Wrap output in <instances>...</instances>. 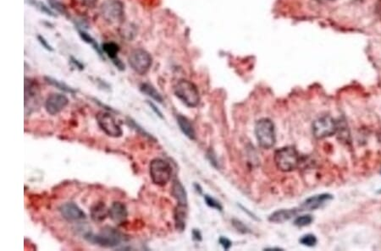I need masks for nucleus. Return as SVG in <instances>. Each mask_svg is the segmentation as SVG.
<instances>
[{"label": "nucleus", "instance_id": "6ab92c4d", "mask_svg": "<svg viewBox=\"0 0 381 251\" xmlns=\"http://www.w3.org/2000/svg\"><path fill=\"white\" fill-rule=\"evenodd\" d=\"M187 219V206L177 205L175 210V225L177 231L183 232L186 228Z\"/></svg>", "mask_w": 381, "mask_h": 251}, {"label": "nucleus", "instance_id": "393cba45", "mask_svg": "<svg viewBox=\"0 0 381 251\" xmlns=\"http://www.w3.org/2000/svg\"><path fill=\"white\" fill-rule=\"evenodd\" d=\"M314 218L311 215H302L296 217L294 221V225L298 227H306L312 223Z\"/></svg>", "mask_w": 381, "mask_h": 251}, {"label": "nucleus", "instance_id": "f8f14e48", "mask_svg": "<svg viewBox=\"0 0 381 251\" xmlns=\"http://www.w3.org/2000/svg\"><path fill=\"white\" fill-rule=\"evenodd\" d=\"M59 211L64 219L69 222H78L87 218V215L80 206L74 202H66L59 207Z\"/></svg>", "mask_w": 381, "mask_h": 251}, {"label": "nucleus", "instance_id": "7ed1b4c3", "mask_svg": "<svg viewBox=\"0 0 381 251\" xmlns=\"http://www.w3.org/2000/svg\"><path fill=\"white\" fill-rule=\"evenodd\" d=\"M174 92L188 107H196L200 102L199 91L194 83L190 80H179L174 88Z\"/></svg>", "mask_w": 381, "mask_h": 251}, {"label": "nucleus", "instance_id": "f704fd0d", "mask_svg": "<svg viewBox=\"0 0 381 251\" xmlns=\"http://www.w3.org/2000/svg\"><path fill=\"white\" fill-rule=\"evenodd\" d=\"M192 238L195 241H198V242L202 241V239H203V238H202V233H201L199 230L193 229V231H192Z\"/></svg>", "mask_w": 381, "mask_h": 251}, {"label": "nucleus", "instance_id": "cd10ccee", "mask_svg": "<svg viewBox=\"0 0 381 251\" xmlns=\"http://www.w3.org/2000/svg\"><path fill=\"white\" fill-rule=\"evenodd\" d=\"M232 225L234 226L235 228L238 230V232H240L241 233H249L251 232V230L248 228V226H246L243 222H241L238 219L232 220Z\"/></svg>", "mask_w": 381, "mask_h": 251}, {"label": "nucleus", "instance_id": "0eeeda50", "mask_svg": "<svg viewBox=\"0 0 381 251\" xmlns=\"http://www.w3.org/2000/svg\"><path fill=\"white\" fill-rule=\"evenodd\" d=\"M129 65L140 75H146L152 67L151 54L143 48H136L131 52L128 57Z\"/></svg>", "mask_w": 381, "mask_h": 251}, {"label": "nucleus", "instance_id": "ddd939ff", "mask_svg": "<svg viewBox=\"0 0 381 251\" xmlns=\"http://www.w3.org/2000/svg\"><path fill=\"white\" fill-rule=\"evenodd\" d=\"M109 216L116 224H122L128 217V210L125 203L115 201L109 208Z\"/></svg>", "mask_w": 381, "mask_h": 251}, {"label": "nucleus", "instance_id": "aec40b11", "mask_svg": "<svg viewBox=\"0 0 381 251\" xmlns=\"http://www.w3.org/2000/svg\"><path fill=\"white\" fill-rule=\"evenodd\" d=\"M140 91L145 95H147L151 98L154 99L156 102H160V103H163V102H164L162 95L156 90L155 86H152L149 83H142L140 86Z\"/></svg>", "mask_w": 381, "mask_h": 251}, {"label": "nucleus", "instance_id": "423d86ee", "mask_svg": "<svg viewBox=\"0 0 381 251\" xmlns=\"http://www.w3.org/2000/svg\"><path fill=\"white\" fill-rule=\"evenodd\" d=\"M100 15L109 24H118L125 16L124 4L120 0H105L100 6Z\"/></svg>", "mask_w": 381, "mask_h": 251}, {"label": "nucleus", "instance_id": "c85d7f7f", "mask_svg": "<svg viewBox=\"0 0 381 251\" xmlns=\"http://www.w3.org/2000/svg\"><path fill=\"white\" fill-rule=\"evenodd\" d=\"M34 6L35 7L38 9L41 12H43V13L46 14V15H48V16H53V17H55V16H56L54 15L53 11H51L50 9L47 7V6H46L44 4L42 3V2H34Z\"/></svg>", "mask_w": 381, "mask_h": 251}, {"label": "nucleus", "instance_id": "9d476101", "mask_svg": "<svg viewBox=\"0 0 381 251\" xmlns=\"http://www.w3.org/2000/svg\"><path fill=\"white\" fill-rule=\"evenodd\" d=\"M40 103V89L38 83L32 79H25V110L29 113L38 108ZM28 113V114H29Z\"/></svg>", "mask_w": 381, "mask_h": 251}, {"label": "nucleus", "instance_id": "1a4fd4ad", "mask_svg": "<svg viewBox=\"0 0 381 251\" xmlns=\"http://www.w3.org/2000/svg\"><path fill=\"white\" fill-rule=\"evenodd\" d=\"M338 131V126L331 116L318 118L313 123V134L316 139L321 140L331 137Z\"/></svg>", "mask_w": 381, "mask_h": 251}, {"label": "nucleus", "instance_id": "6e6552de", "mask_svg": "<svg viewBox=\"0 0 381 251\" xmlns=\"http://www.w3.org/2000/svg\"><path fill=\"white\" fill-rule=\"evenodd\" d=\"M96 120L99 128L104 131L108 137L120 138L123 136V131L111 112L106 111L99 112L96 115Z\"/></svg>", "mask_w": 381, "mask_h": 251}, {"label": "nucleus", "instance_id": "7c9ffc66", "mask_svg": "<svg viewBox=\"0 0 381 251\" xmlns=\"http://www.w3.org/2000/svg\"><path fill=\"white\" fill-rule=\"evenodd\" d=\"M219 242L221 244L222 247L224 248L225 250H228L232 247V241L230 240L229 238H225V237H220L219 239Z\"/></svg>", "mask_w": 381, "mask_h": 251}, {"label": "nucleus", "instance_id": "4c0bfd02", "mask_svg": "<svg viewBox=\"0 0 381 251\" xmlns=\"http://www.w3.org/2000/svg\"><path fill=\"white\" fill-rule=\"evenodd\" d=\"M377 12H378V16H380L381 18V0L379 1V3L377 6Z\"/></svg>", "mask_w": 381, "mask_h": 251}, {"label": "nucleus", "instance_id": "2eb2a0df", "mask_svg": "<svg viewBox=\"0 0 381 251\" xmlns=\"http://www.w3.org/2000/svg\"><path fill=\"white\" fill-rule=\"evenodd\" d=\"M299 211H301V210H297L296 208L278 210V211L273 212L269 216V221L270 222H274V223H283V222L289 221L293 216H296V214L298 213Z\"/></svg>", "mask_w": 381, "mask_h": 251}, {"label": "nucleus", "instance_id": "f03ea898", "mask_svg": "<svg viewBox=\"0 0 381 251\" xmlns=\"http://www.w3.org/2000/svg\"><path fill=\"white\" fill-rule=\"evenodd\" d=\"M274 161L280 171L291 172L298 167L300 156L295 147L288 146L275 151Z\"/></svg>", "mask_w": 381, "mask_h": 251}, {"label": "nucleus", "instance_id": "412c9836", "mask_svg": "<svg viewBox=\"0 0 381 251\" xmlns=\"http://www.w3.org/2000/svg\"><path fill=\"white\" fill-rule=\"evenodd\" d=\"M46 82L51 85V86L56 87L57 89H59L60 91H64L67 93L74 94L77 92L75 89L72 88L71 86H68L66 83L63 82L61 80H57L54 78L49 77V76H45L44 77Z\"/></svg>", "mask_w": 381, "mask_h": 251}, {"label": "nucleus", "instance_id": "ea45409f", "mask_svg": "<svg viewBox=\"0 0 381 251\" xmlns=\"http://www.w3.org/2000/svg\"><path fill=\"white\" fill-rule=\"evenodd\" d=\"M48 3L52 4L53 3V2H55V1H58V0H48Z\"/></svg>", "mask_w": 381, "mask_h": 251}, {"label": "nucleus", "instance_id": "20e7f679", "mask_svg": "<svg viewBox=\"0 0 381 251\" xmlns=\"http://www.w3.org/2000/svg\"><path fill=\"white\" fill-rule=\"evenodd\" d=\"M255 135L259 145L264 149H270L276 142L275 124L268 118H260L255 124Z\"/></svg>", "mask_w": 381, "mask_h": 251}, {"label": "nucleus", "instance_id": "39448f33", "mask_svg": "<svg viewBox=\"0 0 381 251\" xmlns=\"http://www.w3.org/2000/svg\"><path fill=\"white\" fill-rule=\"evenodd\" d=\"M149 174L155 185L165 186L171 180L172 168L167 161L161 158H155L149 164Z\"/></svg>", "mask_w": 381, "mask_h": 251}, {"label": "nucleus", "instance_id": "4be33fe9", "mask_svg": "<svg viewBox=\"0 0 381 251\" xmlns=\"http://www.w3.org/2000/svg\"><path fill=\"white\" fill-rule=\"evenodd\" d=\"M102 50L107 56L114 60L118 58L117 54L120 51V48L117 43L114 42H107L102 45Z\"/></svg>", "mask_w": 381, "mask_h": 251}, {"label": "nucleus", "instance_id": "c756f323", "mask_svg": "<svg viewBox=\"0 0 381 251\" xmlns=\"http://www.w3.org/2000/svg\"><path fill=\"white\" fill-rule=\"evenodd\" d=\"M52 8L54 9L57 12L61 14V15H65L66 13V9L64 7V5H62L59 1H55L53 3L49 4Z\"/></svg>", "mask_w": 381, "mask_h": 251}, {"label": "nucleus", "instance_id": "9b49d317", "mask_svg": "<svg viewBox=\"0 0 381 251\" xmlns=\"http://www.w3.org/2000/svg\"><path fill=\"white\" fill-rule=\"evenodd\" d=\"M69 98L61 93H53L48 96L45 102V109L48 114H59L69 104Z\"/></svg>", "mask_w": 381, "mask_h": 251}, {"label": "nucleus", "instance_id": "dca6fc26", "mask_svg": "<svg viewBox=\"0 0 381 251\" xmlns=\"http://www.w3.org/2000/svg\"><path fill=\"white\" fill-rule=\"evenodd\" d=\"M171 194L173 195V197L177 200L178 205L187 206L188 200H187V190L178 179H175L173 181Z\"/></svg>", "mask_w": 381, "mask_h": 251}, {"label": "nucleus", "instance_id": "a878e982", "mask_svg": "<svg viewBox=\"0 0 381 251\" xmlns=\"http://www.w3.org/2000/svg\"><path fill=\"white\" fill-rule=\"evenodd\" d=\"M299 241L302 245L307 246V247H314V246L316 245L318 242L316 236L311 234V233L302 236Z\"/></svg>", "mask_w": 381, "mask_h": 251}, {"label": "nucleus", "instance_id": "a211bd4d", "mask_svg": "<svg viewBox=\"0 0 381 251\" xmlns=\"http://www.w3.org/2000/svg\"><path fill=\"white\" fill-rule=\"evenodd\" d=\"M176 120H177L179 127L181 129V132L184 134L187 138L194 141L196 139V132L191 121L187 117L181 114H177Z\"/></svg>", "mask_w": 381, "mask_h": 251}, {"label": "nucleus", "instance_id": "f257e3e1", "mask_svg": "<svg viewBox=\"0 0 381 251\" xmlns=\"http://www.w3.org/2000/svg\"><path fill=\"white\" fill-rule=\"evenodd\" d=\"M84 238L89 243L104 248H115L122 242L123 235L115 227L106 226L103 227L98 233L87 232L84 235Z\"/></svg>", "mask_w": 381, "mask_h": 251}, {"label": "nucleus", "instance_id": "c9c22d12", "mask_svg": "<svg viewBox=\"0 0 381 251\" xmlns=\"http://www.w3.org/2000/svg\"><path fill=\"white\" fill-rule=\"evenodd\" d=\"M70 62H71L72 64H74L78 69H79V70H84V65H83L80 61H78V59H75L74 57H70Z\"/></svg>", "mask_w": 381, "mask_h": 251}, {"label": "nucleus", "instance_id": "e433bc0d", "mask_svg": "<svg viewBox=\"0 0 381 251\" xmlns=\"http://www.w3.org/2000/svg\"><path fill=\"white\" fill-rule=\"evenodd\" d=\"M194 186L195 188H196V190H197V192L199 193V194H202L203 190H202V188H201L200 185H197V184H195Z\"/></svg>", "mask_w": 381, "mask_h": 251}, {"label": "nucleus", "instance_id": "79ce46f5", "mask_svg": "<svg viewBox=\"0 0 381 251\" xmlns=\"http://www.w3.org/2000/svg\"><path fill=\"white\" fill-rule=\"evenodd\" d=\"M380 174H381V169H380Z\"/></svg>", "mask_w": 381, "mask_h": 251}, {"label": "nucleus", "instance_id": "4468645a", "mask_svg": "<svg viewBox=\"0 0 381 251\" xmlns=\"http://www.w3.org/2000/svg\"><path fill=\"white\" fill-rule=\"evenodd\" d=\"M333 196L331 194H320L308 198L303 203L301 204V211H314L324 206L325 203L332 200Z\"/></svg>", "mask_w": 381, "mask_h": 251}, {"label": "nucleus", "instance_id": "2f4dec72", "mask_svg": "<svg viewBox=\"0 0 381 251\" xmlns=\"http://www.w3.org/2000/svg\"><path fill=\"white\" fill-rule=\"evenodd\" d=\"M38 39L39 41V43H41V45L43 46V48L47 49L48 51H53V48H52V46L47 42L45 38H43V36H38Z\"/></svg>", "mask_w": 381, "mask_h": 251}, {"label": "nucleus", "instance_id": "a19ab883", "mask_svg": "<svg viewBox=\"0 0 381 251\" xmlns=\"http://www.w3.org/2000/svg\"><path fill=\"white\" fill-rule=\"evenodd\" d=\"M379 138H380V139H379V142H380V143H381V135L380 136H379Z\"/></svg>", "mask_w": 381, "mask_h": 251}, {"label": "nucleus", "instance_id": "b1692460", "mask_svg": "<svg viewBox=\"0 0 381 251\" xmlns=\"http://www.w3.org/2000/svg\"><path fill=\"white\" fill-rule=\"evenodd\" d=\"M79 35H80L81 38H82L85 43L92 45V47L96 50V52L99 54V55H100V56L103 55V54H102L101 49L99 48L98 43H97L96 41H95V39H94L93 37H91L88 33L84 32V31H79Z\"/></svg>", "mask_w": 381, "mask_h": 251}, {"label": "nucleus", "instance_id": "473e14b6", "mask_svg": "<svg viewBox=\"0 0 381 251\" xmlns=\"http://www.w3.org/2000/svg\"><path fill=\"white\" fill-rule=\"evenodd\" d=\"M82 6H85L87 8H94L98 3V0H78Z\"/></svg>", "mask_w": 381, "mask_h": 251}, {"label": "nucleus", "instance_id": "5701e85b", "mask_svg": "<svg viewBox=\"0 0 381 251\" xmlns=\"http://www.w3.org/2000/svg\"><path fill=\"white\" fill-rule=\"evenodd\" d=\"M126 123H127V124H128L131 129H133L134 131H136V132L140 134L141 136H143V137H147V138H149V139L156 141L155 138H154V137H152V135L147 133V131H145V130H144L139 123H136V121L134 120L133 118L127 117V118H126Z\"/></svg>", "mask_w": 381, "mask_h": 251}, {"label": "nucleus", "instance_id": "72a5a7b5", "mask_svg": "<svg viewBox=\"0 0 381 251\" xmlns=\"http://www.w3.org/2000/svg\"><path fill=\"white\" fill-rule=\"evenodd\" d=\"M147 104L149 105V107H151V109L154 111V112L156 113V115L157 116H159L160 118H162V119H164V116H163V113L161 111H160V109H159V107H157V106L155 104V103H153V102H149V101H147Z\"/></svg>", "mask_w": 381, "mask_h": 251}, {"label": "nucleus", "instance_id": "f3484780", "mask_svg": "<svg viewBox=\"0 0 381 251\" xmlns=\"http://www.w3.org/2000/svg\"><path fill=\"white\" fill-rule=\"evenodd\" d=\"M90 213L94 222H102L109 216V209L103 202H97L91 207Z\"/></svg>", "mask_w": 381, "mask_h": 251}, {"label": "nucleus", "instance_id": "58836bf2", "mask_svg": "<svg viewBox=\"0 0 381 251\" xmlns=\"http://www.w3.org/2000/svg\"><path fill=\"white\" fill-rule=\"evenodd\" d=\"M265 250H283L282 248H265Z\"/></svg>", "mask_w": 381, "mask_h": 251}, {"label": "nucleus", "instance_id": "bb28decb", "mask_svg": "<svg viewBox=\"0 0 381 251\" xmlns=\"http://www.w3.org/2000/svg\"><path fill=\"white\" fill-rule=\"evenodd\" d=\"M204 200H205L206 204L208 205L211 208L216 209L218 211H223V206H221V204L219 203V201L212 197L210 195H205L204 196Z\"/></svg>", "mask_w": 381, "mask_h": 251}]
</instances>
